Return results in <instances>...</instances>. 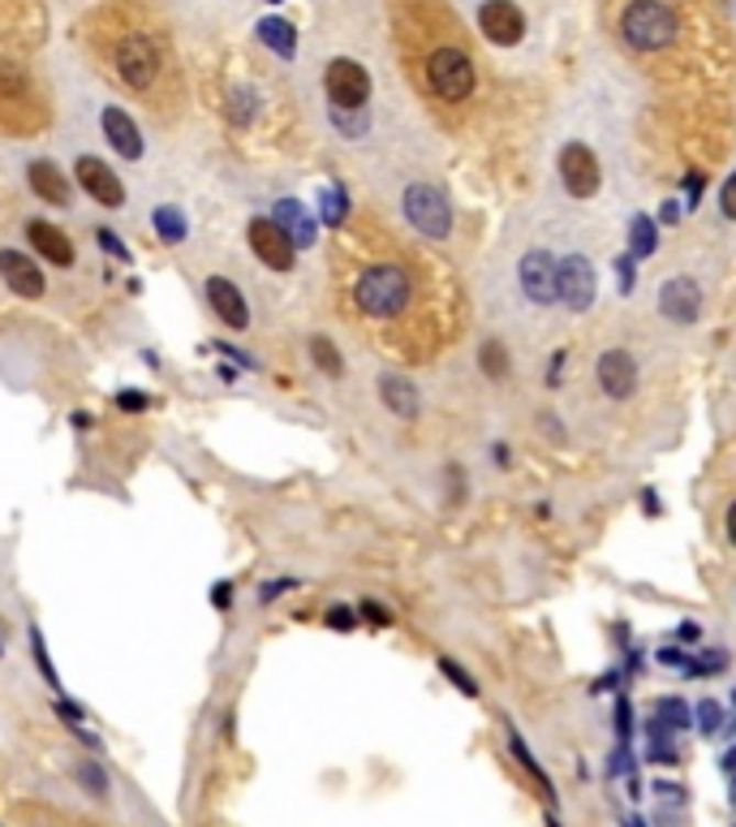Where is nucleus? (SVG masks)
Returning a JSON list of instances; mask_svg holds the SVG:
<instances>
[{
	"instance_id": "nucleus-28",
	"label": "nucleus",
	"mask_w": 736,
	"mask_h": 827,
	"mask_svg": "<svg viewBox=\"0 0 736 827\" xmlns=\"http://www.w3.org/2000/svg\"><path fill=\"white\" fill-rule=\"evenodd\" d=\"M310 359L319 362V366H323L332 379H341V375H344V359L337 354V345H332L328 337H315V341H310Z\"/></svg>"
},
{
	"instance_id": "nucleus-33",
	"label": "nucleus",
	"mask_w": 736,
	"mask_h": 827,
	"mask_svg": "<svg viewBox=\"0 0 736 827\" xmlns=\"http://www.w3.org/2000/svg\"><path fill=\"white\" fill-rule=\"evenodd\" d=\"M74 775H78V780H83V784H87L96 797H108V775L99 772L96 763H78V768H74Z\"/></svg>"
},
{
	"instance_id": "nucleus-53",
	"label": "nucleus",
	"mask_w": 736,
	"mask_h": 827,
	"mask_svg": "<svg viewBox=\"0 0 736 827\" xmlns=\"http://www.w3.org/2000/svg\"><path fill=\"white\" fill-rule=\"evenodd\" d=\"M216 608H229V582L216 586Z\"/></svg>"
},
{
	"instance_id": "nucleus-6",
	"label": "nucleus",
	"mask_w": 736,
	"mask_h": 827,
	"mask_svg": "<svg viewBox=\"0 0 736 827\" xmlns=\"http://www.w3.org/2000/svg\"><path fill=\"white\" fill-rule=\"evenodd\" d=\"M517 285H521L526 302H535V307L560 302V263L551 258V251H526L517 263Z\"/></svg>"
},
{
	"instance_id": "nucleus-55",
	"label": "nucleus",
	"mask_w": 736,
	"mask_h": 827,
	"mask_svg": "<svg viewBox=\"0 0 736 827\" xmlns=\"http://www.w3.org/2000/svg\"><path fill=\"white\" fill-rule=\"evenodd\" d=\"M491 457H495L499 465H508V444H495V449H491Z\"/></svg>"
},
{
	"instance_id": "nucleus-59",
	"label": "nucleus",
	"mask_w": 736,
	"mask_h": 827,
	"mask_svg": "<svg viewBox=\"0 0 736 827\" xmlns=\"http://www.w3.org/2000/svg\"><path fill=\"white\" fill-rule=\"evenodd\" d=\"M547 827H560V824H556V819H547Z\"/></svg>"
},
{
	"instance_id": "nucleus-46",
	"label": "nucleus",
	"mask_w": 736,
	"mask_h": 827,
	"mask_svg": "<svg viewBox=\"0 0 736 827\" xmlns=\"http://www.w3.org/2000/svg\"><path fill=\"white\" fill-rule=\"evenodd\" d=\"M655 793H659L663 802H685V789H681V784H668V780H659Z\"/></svg>"
},
{
	"instance_id": "nucleus-5",
	"label": "nucleus",
	"mask_w": 736,
	"mask_h": 827,
	"mask_svg": "<svg viewBox=\"0 0 736 827\" xmlns=\"http://www.w3.org/2000/svg\"><path fill=\"white\" fill-rule=\"evenodd\" d=\"M427 82L448 103H461L474 96V60L461 48H436L427 56Z\"/></svg>"
},
{
	"instance_id": "nucleus-52",
	"label": "nucleus",
	"mask_w": 736,
	"mask_h": 827,
	"mask_svg": "<svg viewBox=\"0 0 736 827\" xmlns=\"http://www.w3.org/2000/svg\"><path fill=\"white\" fill-rule=\"evenodd\" d=\"M724 530H728V543L736 548V500L728 505V517H724Z\"/></svg>"
},
{
	"instance_id": "nucleus-51",
	"label": "nucleus",
	"mask_w": 736,
	"mask_h": 827,
	"mask_svg": "<svg viewBox=\"0 0 736 827\" xmlns=\"http://www.w3.org/2000/svg\"><path fill=\"white\" fill-rule=\"evenodd\" d=\"M641 647H629V660H625V676H634V672H641Z\"/></svg>"
},
{
	"instance_id": "nucleus-16",
	"label": "nucleus",
	"mask_w": 736,
	"mask_h": 827,
	"mask_svg": "<svg viewBox=\"0 0 736 827\" xmlns=\"http://www.w3.org/2000/svg\"><path fill=\"white\" fill-rule=\"evenodd\" d=\"M99 130H103V139L112 143V152L121 155V159H143V134H139V125L130 121V112H121V108H103L99 112Z\"/></svg>"
},
{
	"instance_id": "nucleus-37",
	"label": "nucleus",
	"mask_w": 736,
	"mask_h": 827,
	"mask_svg": "<svg viewBox=\"0 0 736 827\" xmlns=\"http://www.w3.org/2000/svg\"><path fill=\"white\" fill-rule=\"evenodd\" d=\"M31 651H35V664H40V672H44V681H48L52 690H61V681H56V669H52L48 655H44V638H40V629H31Z\"/></svg>"
},
{
	"instance_id": "nucleus-44",
	"label": "nucleus",
	"mask_w": 736,
	"mask_h": 827,
	"mask_svg": "<svg viewBox=\"0 0 736 827\" xmlns=\"http://www.w3.org/2000/svg\"><path fill=\"white\" fill-rule=\"evenodd\" d=\"M328 625H332V629H353V625H358V613H353V608H332V613H328Z\"/></svg>"
},
{
	"instance_id": "nucleus-30",
	"label": "nucleus",
	"mask_w": 736,
	"mask_h": 827,
	"mask_svg": "<svg viewBox=\"0 0 736 827\" xmlns=\"http://www.w3.org/2000/svg\"><path fill=\"white\" fill-rule=\"evenodd\" d=\"M693 720H697V732H702V737H715V732L724 728V707H719L715 698H706V703H697Z\"/></svg>"
},
{
	"instance_id": "nucleus-21",
	"label": "nucleus",
	"mask_w": 736,
	"mask_h": 827,
	"mask_svg": "<svg viewBox=\"0 0 736 827\" xmlns=\"http://www.w3.org/2000/svg\"><path fill=\"white\" fill-rule=\"evenodd\" d=\"M380 397H384V406H388L396 418H418V410H422L418 388H414L409 379H400V375H384V379H380Z\"/></svg>"
},
{
	"instance_id": "nucleus-17",
	"label": "nucleus",
	"mask_w": 736,
	"mask_h": 827,
	"mask_svg": "<svg viewBox=\"0 0 736 827\" xmlns=\"http://www.w3.org/2000/svg\"><path fill=\"white\" fill-rule=\"evenodd\" d=\"M202 294H207L211 310L220 315V323H229V328H245V323H250V307H245L242 289H238L229 276H207Z\"/></svg>"
},
{
	"instance_id": "nucleus-61",
	"label": "nucleus",
	"mask_w": 736,
	"mask_h": 827,
	"mask_svg": "<svg viewBox=\"0 0 736 827\" xmlns=\"http://www.w3.org/2000/svg\"><path fill=\"white\" fill-rule=\"evenodd\" d=\"M272 4H276V0H272Z\"/></svg>"
},
{
	"instance_id": "nucleus-25",
	"label": "nucleus",
	"mask_w": 736,
	"mask_h": 827,
	"mask_svg": "<svg viewBox=\"0 0 736 827\" xmlns=\"http://www.w3.org/2000/svg\"><path fill=\"white\" fill-rule=\"evenodd\" d=\"M655 720L663 724L668 732H681V728H689V707H685V698H659L655 703Z\"/></svg>"
},
{
	"instance_id": "nucleus-49",
	"label": "nucleus",
	"mask_w": 736,
	"mask_h": 827,
	"mask_svg": "<svg viewBox=\"0 0 736 827\" xmlns=\"http://www.w3.org/2000/svg\"><path fill=\"white\" fill-rule=\"evenodd\" d=\"M641 509H646V517L663 514V505H659V492H655V487H646V492H641Z\"/></svg>"
},
{
	"instance_id": "nucleus-54",
	"label": "nucleus",
	"mask_w": 736,
	"mask_h": 827,
	"mask_svg": "<svg viewBox=\"0 0 736 827\" xmlns=\"http://www.w3.org/2000/svg\"><path fill=\"white\" fill-rule=\"evenodd\" d=\"M697 633H702V629H697L693 620H685V625H681V638H685V642H697Z\"/></svg>"
},
{
	"instance_id": "nucleus-38",
	"label": "nucleus",
	"mask_w": 736,
	"mask_h": 827,
	"mask_svg": "<svg viewBox=\"0 0 736 827\" xmlns=\"http://www.w3.org/2000/svg\"><path fill=\"white\" fill-rule=\"evenodd\" d=\"M655 660H659L663 669H677V672H685V669H689V651H681V647H672V642H668V647H659V655H655Z\"/></svg>"
},
{
	"instance_id": "nucleus-60",
	"label": "nucleus",
	"mask_w": 736,
	"mask_h": 827,
	"mask_svg": "<svg viewBox=\"0 0 736 827\" xmlns=\"http://www.w3.org/2000/svg\"><path fill=\"white\" fill-rule=\"evenodd\" d=\"M733 703H736V694H733Z\"/></svg>"
},
{
	"instance_id": "nucleus-11",
	"label": "nucleus",
	"mask_w": 736,
	"mask_h": 827,
	"mask_svg": "<svg viewBox=\"0 0 736 827\" xmlns=\"http://www.w3.org/2000/svg\"><path fill=\"white\" fill-rule=\"evenodd\" d=\"M594 379H598V388H603L607 397L629 401V397L638 393V362H634L629 350H607V354H598Z\"/></svg>"
},
{
	"instance_id": "nucleus-18",
	"label": "nucleus",
	"mask_w": 736,
	"mask_h": 827,
	"mask_svg": "<svg viewBox=\"0 0 736 827\" xmlns=\"http://www.w3.org/2000/svg\"><path fill=\"white\" fill-rule=\"evenodd\" d=\"M26 181H31V190H35L48 207H74L69 173H61L52 159H35V164L26 168Z\"/></svg>"
},
{
	"instance_id": "nucleus-45",
	"label": "nucleus",
	"mask_w": 736,
	"mask_h": 827,
	"mask_svg": "<svg viewBox=\"0 0 736 827\" xmlns=\"http://www.w3.org/2000/svg\"><path fill=\"white\" fill-rule=\"evenodd\" d=\"M685 190H689V207L702 203V190H706V173H689Z\"/></svg>"
},
{
	"instance_id": "nucleus-34",
	"label": "nucleus",
	"mask_w": 736,
	"mask_h": 827,
	"mask_svg": "<svg viewBox=\"0 0 736 827\" xmlns=\"http://www.w3.org/2000/svg\"><path fill=\"white\" fill-rule=\"evenodd\" d=\"M607 772L612 775H638V763H634V750L620 741L616 750H612V759H607Z\"/></svg>"
},
{
	"instance_id": "nucleus-47",
	"label": "nucleus",
	"mask_w": 736,
	"mask_h": 827,
	"mask_svg": "<svg viewBox=\"0 0 736 827\" xmlns=\"http://www.w3.org/2000/svg\"><path fill=\"white\" fill-rule=\"evenodd\" d=\"M117 406H121V410H147L151 401L143 397V393H121V397H117Z\"/></svg>"
},
{
	"instance_id": "nucleus-27",
	"label": "nucleus",
	"mask_w": 736,
	"mask_h": 827,
	"mask_svg": "<svg viewBox=\"0 0 736 827\" xmlns=\"http://www.w3.org/2000/svg\"><path fill=\"white\" fill-rule=\"evenodd\" d=\"M155 233L164 242H182L186 238V216L177 207H155Z\"/></svg>"
},
{
	"instance_id": "nucleus-40",
	"label": "nucleus",
	"mask_w": 736,
	"mask_h": 827,
	"mask_svg": "<svg viewBox=\"0 0 736 827\" xmlns=\"http://www.w3.org/2000/svg\"><path fill=\"white\" fill-rule=\"evenodd\" d=\"M719 211H724L728 220H736V173L724 181V190H719Z\"/></svg>"
},
{
	"instance_id": "nucleus-9",
	"label": "nucleus",
	"mask_w": 736,
	"mask_h": 827,
	"mask_svg": "<svg viewBox=\"0 0 736 827\" xmlns=\"http://www.w3.org/2000/svg\"><path fill=\"white\" fill-rule=\"evenodd\" d=\"M250 251L263 258L272 272H294V263H297V246L281 233V224L267 220V216H254V220H250Z\"/></svg>"
},
{
	"instance_id": "nucleus-7",
	"label": "nucleus",
	"mask_w": 736,
	"mask_h": 827,
	"mask_svg": "<svg viewBox=\"0 0 736 827\" xmlns=\"http://www.w3.org/2000/svg\"><path fill=\"white\" fill-rule=\"evenodd\" d=\"M323 87H328L332 108H341V112H362L366 100H371V74H366L358 60H349V56L328 65Z\"/></svg>"
},
{
	"instance_id": "nucleus-39",
	"label": "nucleus",
	"mask_w": 736,
	"mask_h": 827,
	"mask_svg": "<svg viewBox=\"0 0 736 827\" xmlns=\"http://www.w3.org/2000/svg\"><path fill=\"white\" fill-rule=\"evenodd\" d=\"M616 272H620V294H634V272H638V258L620 255V258H616Z\"/></svg>"
},
{
	"instance_id": "nucleus-1",
	"label": "nucleus",
	"mask_w": 736,
	"mask_h": 827,
	"mask_svg": "<svg viewBox=\"0 0 736 827\" xmlns=\"http://www.w3.org/2000/svg\"><path fill=\"white\" fill-rule=\"evenodd\" d=\"M414 307V272L405 263L380 258L362 263L349 280V310L366 323H396Z\"/></svg>"
},
{
	"instance_id": "nucleus-62",
	"label": "nucleus",
	"mask_w": 736,
	"mask_h": 827,
	"mask_svg": "<svg viewBox=\"0 0 736 827\" xmlns=\"http://www.w3.org/2000/svg\"><path fill=\"white\" fill-rule=\"evenodd\" d=\"M0 655H4V651H0Z\"/></svg>"
},
{
	"instance_id": "nucleus-43",
	"label": "nucleus",
	"mask_w": 736,
	"mask_h": 827,
	"mask_svg": "<svg viewBox=\"0 0 736 827\" xmlns=\"http://www.w3.org/2000/svg\"><path fill=\"white\" fill-rule=\"evenodd\" d=\"M358 613H362V617L371 620V625H393V613H388V608H380L375 599H366V604H362Z\"/></svg>"
},
{
	"instance_id": "nucleus-15",
	"label": "nucleus",
	"mask_w": 736,
	"mask_h": 827,
	"mask_svg": "<svg viewBox=\"0 0 736 827\" xmlns=\"http://www.w3.org/2000/svg\"><path fill=\"white\" fill-rule=\"evenodd\" d=\"M0 276H4V285L18 294V298H40L44 294V272H40V263L31 255H22V251H0Z\"/></svg>"
},
{
	"instance_id": "nucleus-24",
	"label": "nucleus",
	"mask_w": 736,
	"mask_h": 827,
	"mask_svg": "<svg viewBox=\"0 0 736 827\" xmlns=\"http://www.w3.org/2000/svg\"><path fill=\"white\" fill-rule=\"evenodd\" d=\"M659 251V233H655V220L650 216H634L629 224V255L634 258H650Z\"/></svg>"
},
{
	"instance_id": "nucleus-8",
	"label": "nucleus",
	"mask_w": 736,
	"mask_h": 827,
	"mask_svg": "<svg viewBox=\"0 0 736 827\" xmlns=\"http://www.w3.org/2000/svg\"><path fill=\"white\" fill-rule=\"evenodd\" d=\"M560 181L573 199H594L598 186H603V173H598V159L590 152L586 143H569L560 152Z\"/></svg>"
},
{
	"instance_id": "nucleus-4",
	"label": "nucleus",
	"mask_w": 736,
	"mask_h": 827,
	"mask_svg": "<svg viewBox=\"0 0 736 827\" xmlns=\"http://www.w3.org/2000/svg\"><path fill=\"white\" fill-rule=\"evenodd\" d=\"M400 211H405V220H409L422 238H431V242H443V238L452 233V207H448L440 186L414 181V186L405 190V199H400Z\"/></svg>"
},
{
	"instance_id": "nucleus-41",
	"label": "nucleus",
	"mask_w": 736,
	"mask_h": 827,
	"mask_svg": "<svg viewBox=\"0 0 736 827\" xmlns=\"http://www.w3.org/2000/svg\"><path fill=\"white\" fill-rule=\"evenodd\" d=\"M564 362H569V354H564V350H556V354H551V366H547V388H560V384H564V379H560V375H564Z\"/></svg>"
},
{
	"instance_id": "nucleus-22",
	"label": "nucleus",
	"mask_w": 736,
	"mask_h": 827,
	"mask_svg": "<svg viewBox=\"0 0 736 827\" xmlns=\"http://www.w3.org/2000/svg\"><path fill=\"white\" fill-rule=\"evenodd\" d=\"M259 40L276 52V56H294L297 52V31L285 18H263V22H259Z\"/></svg>"
},
{
	"instance_id": "nucleus-57",
	"label": "nucleus",
	"mask_w": 736,
	"mask_h": 827,
	"mask_svg": "<svg viewBox=\"0 0 736 827\" xmlns=\"http://www.w3.org/2000/svg\"><path fill=\"white\" fill-rule=\"evenodd\" d=\"M625 827H646L641 819H625Z\"/></svg>"
},
{
	"instance_id": "nucleus-26",
	"label": "nucleus",
	"mask_w": 736,
	"mask_h": 827,
	"mask_svg": "<svg viewBox=\"0 0 736 827\" xmlns=\"http://www.w3.org/2000/svg\"><path fill=\"white\" fill-rule=\"evenodd\" d=\"M479 366H483L487 379H504V375H508V350H504V341H483Z\"/></svg>"
},
{
	"instance_id": "nucleus-48",
	"label": "nucleus",
	"mask_w": 736,
	"mask_h": 827,
	"mask_svg": "<svg viewBox=\"0 0 736 827\" xmlns=\"http://www.w3.org/2000/svg\"><path fill=\"white\" fill-rule=\"evenodd\" d=\"M677 220H681V203H677V199H663V203H659V224H677Z\"/></svg>"
},
{
	"instance_id": "nucleus-14",
	"label": "nucleus",
	"mask_w": 736,
	"mask_h": 827,
	"mask_svg": "<svg viewBox=\"0 0 736 827\" xmlns=\"http://www.w3.org/2000/svg\"><path fill=\"white\" fill-rule=\"evenodd\" d=\"M659 310H663V319H672V323H693L697 310H702V285H697L693 276H672V280H663V289H659Z\"/></svg>"
},
{
	"instance_id": "nucleus-42",
	"label": "nucleus",
	"mask_w": 736,
	"mask_h": 827,
	"mask_svg": "<svg viewBox=\"0 0 736 827\" xmlns=\"http://www.w3.org/2000/svg\"><path fill=\"white\" fill-rule=\"evenodd\" d=\"M96 242H99V246H103V251H112V255L121 258V263L130 258V251L121 246V238H117V233H108V229H99V233H96Z\"/></svg>"
},
{
	"instance_id": "nucleus-12",
	"label": "nucleus",
	"mask_w": 736,
	"mask_h": 827,
	"mask_svg": "<svg viewBox=\"0 0 736 827\" xmlns=\"http://www.w3.org/2000/svg\"><path fill=\"white\" fill-rule=\"evenodd\" d=\"M74 173H78V186H83L99 207H125V186L117 181V173H112L103 159L83 155V159L74 164Z\"/></svg>"
},
{
	"instance_id": "nucleus-31",
	"label": "nucleus",
	"mask_w": 736,
	"mask_h": 827,
	"mask_svg": "<svg viewBox=\"0 0 736 827\" xmlns=\"http://www.w3.org/2000/svg\"><path fill=\"white\" fill-rule=\"evenodd\" d=\"M724 669H728V651H702L697 660H689L685 676H715Z\"/></svg>"
},
{
	"instance_id": "nucleus-23",
	"label": "nucleus",
	"mask_w": 736,
	"mask_h": 827,
	"mask_svg": "<svg viewBox=\"0 0 736 827\" xmlns=\"http://www.w3.org/2000/svg\"><path fill=\"white\" fill-rule=\"evenodd\" d=\"M508 746H513V754H517V763H521L526 772H530V775H535V780H539L542 797H547V802H556V784L547 780V772H542V768H539V759L530 754V746L521 741V732H517V728H508Z\"/></svg>"
},
{
	"instance_id": "nucleus-58",
	"label": "nucleus",
	"mask_w": 736,
	"mask_h": 827,
	"mask_svg": "<svg viewBox=\"0 0 736 827\" xmlns=\"http://www.w3.org/2000/svg\"><path fill=\"white\" fill-rule=\"evenodd\" d=\"M733 806H736V780H733Z\"/></svg>"
},
{
	"instance_id": "nucleus-2",
	"label": "nucleus",
	"mask_w": 736,
	"mask_h": 827,
	"mask_svg": "<svg viewBox=\"0 0 736 827\" xmlns=\"http://www.w3.org/2000/svg\"><path fill=\"white\" fill-rule=\"evenodd\" d=\"M112 69H117V78H121L130 91H151L155 78L164 74L160 44L151 40L147 31H125V35L112 44Z\"/></svg>"
},
{
	"instance_id": "nucleus-50",
	"label": "nucleus",
	"mask_w": 736,
	"mask_h": 827,
	"mask_svg": "<svg viewBox=\"0 0 736 827\" xmlns=\"http://www.w3.org/2000/svg\"><path fill=\"white\" fill-rule=\"evenodd\" d=\"M620 681H625L620 672H603V676L594 681V694H603V690H612V685H620Z\"/></svg>"
},
{
	"instance_id": "nucleus-56",
	"label": "nucleus",
	"mask_w": 736,
	"mask_h": 827,
	"mask_svg": "<svg viewBox=\"0 0 736 827\" xmlns=\"http://www.w3.org/2000/svg\"><path fill=\"white\" fill-rule=\"evenodd\" d=\"M719 768H724V772H736V746L724 754V759H719Z\"/></svg>"
},
{
	"instance_id": "nucleus-29",
	"label": "nucleus",
	"mask_w": 736,
	"mask_h": 827,
	"mask_svg": "<svg viewBox=\"0 0 736 827\" xmlns=\"http://www.w3.org/2000/svg\"><path fill=\"white\" fill-rule=\"evenodd\" d=\"M319 203H323V224H328V229H341L344 216H349V199H344L341 186H328Z\"/></svg>"
},
{
	"instance_id": "nucleus-13",
	"label": "nucleus",
	"mask_w": 736,
	"mask_h": 827,
	"mask_svg": "<svg viewBox=\"0 0 736 827\" xmlns=\"http://www.w3.org/2000/svg\"><path fill=\"white\" fill-rule=\"evenodd\" d=\"M560 302L569 310H590L594 302V267L586 255H569L560 258Z\"/></svg>"
},
{
	"instance_id": "nucleus-36",
	"label": "nucleus",
	"mask_w": 736,
	"mask_h": 827,
	"mask_svg": "<svg viewBox=\"0 0 736 827\" xmlns=\"http://www.w3.org/2000/svg\"><path fill=\"white\" fill-rule=\"evenodd\" d=\"M616 732H620V741L629 746V737H634V707H629V694L620 690V698H616Z\"/></svg>"
},
{
	"instance_id": "nucleus-35",
	"label": "nucleus",
	"mask_w": 736,
	"mask_h": 827,
	"mask_svg": "<svg viewBox=\"0 0 736 827\" xmlns=\"http://www.w3.org/2000/svg\"><path fill=\"white\" fill-rule=\"evenodd\" d=\"M650 763H681V750L668 741V737H650V750H646Z\"/></svg>"
},
{
	"instance_id": "nucleus-3",
	"label": "nucleus",
	"mask_w": 736,
	"mask_h": 827,
	"mask_svg": "<svg viewBox=\"0 0 736 827\" xmlns=\"http://www.w3.org/2000/svg\"><path fill=\"white\" fill-rule=\"evenodd\" d=\"M620 31L638 52H659L677 40V13L659 0H634L620 18Z\"/></svg>"
},
{
	"instance_id": "nucleus-19",
	"label": "nucleus",
	"mask_w": 736,
	"mask_h": 827,
	"mask_svg": "<svg viewBox=\"0 0 736 827\" xmlns=\"http://www.w3.org/2000/svg\"><path fill=\"white\" fill-rule=\"evenodd\" d=\"M26 238H31L35 251L48 258V263H56V267H74V263H78L74 242H69L56 224H48V220H31V224H26Z\"/></svg>"
},
{
	"instance_id": "nucleus-32",
	"label": "nucleus",
	"mask_w": 736,
	"mask_h": 827,
	"mask_svg": "<svg viewBox=\"0 0 736 827\" xmlns=\"http://www.w3.org/2000/svg\"><path fill=\"white\" fill-rule=\"evenodd\" d=\"M440 672H443V676H448V681H452V685H457V690H461V694H465V698H474V694H479V685H474V676H470V672L461 669L457 660H448V655H443V660H440Z\"/></svg>"
},
{
	"instance_id": "nucleus-10",
	"label": "nucleus",
	"mask_w": 736,
	"mask_h": 827,
	"mask_svg": "<svg viewBox=\"0 0 736 827\" xmlns=\"http://www.w3.org/2000/svg\"><path fill=\"white\" fill-rule=\"evenodd\" d=\"M479 31L487 35L491 44L513 48V44H521V35H526V13H521L513 0H483V9H479Z\"/></svg>"
},
{
	"instance_id": "nucleus-20",
	"label": "nucleus",
	"mask_w": 736,
	"mask_h": 827,
	"mask_svg": "<svg viewBox=\"0 0 736 827\" xmlns=\"http://www.w3.org/2000/svg\"><path fill=\"white\" fill-rule=\"evenodd\" d=\"M276 224H281V233L294 242L297 251H306V246H315V220H310V211L297 203V199H281L276 203V216H272Z\"/></svg>"
}]
</instances>
